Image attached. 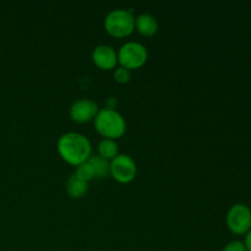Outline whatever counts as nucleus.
<instances>
[{
  "label": "nucleus",
  "mask_w": 251,
  "mask_h": 251,
  "mask_svg": "<svg viewBox=\"0 0 251 251\" xmlns=\"http://www.w3.org/2000/svg\"><path fill=\"white\" fill-rule=\"evenodd\" d=\"M88 163L92 167L96 179H103L110 176V162L107 159L102 158L98 154H92L88 159Z\"/></svg>",
  "instance_id": "obj_11"
},
{
  "label": "nucleus",
  "mask_w": 251,
  "mask_h": 251,
  "mask_svg": "<svg viewBox=\"0 0 251 251\" xmlns=\"http://www.w3.org/2000/svg\"><path fill=\"white\" fill-rule=\"evenodd\" d=\"M226 222L233 234L245 235L251 229V210L244 203H235L228 210Z\"/></svg>",
  "instance_id": "obj_5"
},
{
  "label": "nucleus",
  "mask_w": 251,
  "mask_h": 251,
  "mask_svg": "<svg viewBox=\"0 0 251 251\" xmlns=\"http://www.w3.org/2000/svg\"><path fill=\"white\" fill-rule=\"evenodd\" d=\"M222 251H247V248H245L244 243L240 240H233V242L228 243Z\"/></svg>",
  "instance_id": "obj_15"
},
{
  "label": "nucleus",
  "mask_w": 251,
  "mask_h": 251,
  "mask_svg": "<svg viewBox=\"0 0 251 251\" xmlns=\"http://www.w3.org/2000/svg\"><path fill=\"white\" fill-rule=\"evenodd\" d=\"M135 29L144 37H152L158 31V21L150 14H141L135 19Z\"/></svg>",
  "instance_id": "obj_9"
},
{
  "label": "nucleus",
  "mask_w": 251,
  "mask_h": 251,
  "mask_svg": "<svg viewBox=\"0 0 251 251\" xmlns=\"http://www.w3.org/2000/svg\"><path fill=\"white\" fill-rule=\"evenodd\" d=\"M114 80L117 81L118 83H127L131 78V71L127 70V69L123 68V66H118V68L114 69Z\"/></svg>",
  "instance_id": "obj_14"
},
{
  "label": "nucleus",
  "mask_w": 251,
  "mask_h": 251,
  "mask_svg": "<svg viewBox=\"0 0 251 251\" xmlns=\"http://www.w3.org/2000/svg\"><path fill=\"white\" fill-rule=\"evenodd\" d=\"M104 29L114 38H126L135 31V17L129 10L117 9L104 19Z\"/></svg>",
  "instance_id": "obj_3"
},
{
  "label": "nucleus",
  "mask_w": 251,
  "mask_h": 251,
  "mask_svg": "<svg viewBox=\"0 0 251 251\" xmlns=\"http://www.w3.org/2000/svg\"><path fill=\"white\" fill-rule=\"evenodd\" d=\"M74 176L80 179V180L86 181V183H90L91 180L95 179V173H93V169L91 167V164L88 163V161L85 162V163H81L80 166L75 167V173H74Z\"/></svg>",
  "instance_id": "obj_13"
},
{
  "label": "nucleus",
  "mask_w": 251,
  "mask_h": 251,
  "mask_svg": "<svg viewBox=\"0 0 251 251\" xmlns=\"http://www.w3.org/2000/svg\"><path fill=\"white\" fill-rule=\"evenodd\" d=\"M149 53L144 44L139 42H126L118 50V64L127 70H137L146 64Z\"/></svg>",
  "instance_id": "obj_4"
},
{
  "label": "nucleus",
  "mask_w": 251,
  "mask_h": 251,
  "mask_svg": "<svg viewBox=\"0 0 251 251\" xmlns=\"http://www.w3.org/2000/svg\"><path fill=\"white\" fill-rule=\"evenodd\" d=\"M91 59L100 70H113L118 65V51L108 44H100L93 49Z\"/></svg>",
  "instance_id": "obj_8"
},
{
  "label": "nucleus",
  "mask_w": 251,
  "mask_h": 251,
  "mask_svg": "<svg viewBox=\"0 0 251 251\" xmlns=\"http://www.w3.org/2000/svg\"><path fill=\"white\" fill-rule=\"evenodd\" d=\"M65 189L66 193H68V195L70 196L71 199H81L88 193V183L80 180V179L76 178L73 174V176L66 180Z\"/></svg>",
  "instance_id": "obj_10"
},
{
  "label": "nucleus",
  "mask_w": 251,
  "mask_h": 251,
  "mask_svg": "<svg viewBox=\"0 0 251 251\" xmlns=\"http://www.w3.org/2000/svg\"><path fill=\"white\" fill-rule=\"evenodd\" d=\"M137 174V166L129 154H118L110 161V176L120 184H129Z\"/></svg>",
  "instance_id": "obj_6"
},
{
  "label": "nucleus",
  "mask_w": 251,
  "mask_h": 251,
  "mask_svg": "<svg viewBox=\"0 0 251 251\" xmlns=\"http://www.w3.org/2000/svg\"><path fill=\"white\" fill-rule=\"evenodd\" d=\"M56 150L64 162L74 167L85 163L92 156V145L87 136L80 132H65L59 137Z\"/></svg>",
  "instance_id": "obj_1"
},
{
  "label": "nucleus",
  "mask_w": 251,
  "mask_h": 251,
  "mask_svg": "<svg viewBox=\"0 0 251 251\" xmlns=\"http://www.w3.org/2000/svg\"><path fill=\"white\" fill-rule=\"evenodd\" d=\"M243 243H244L245 248H247V251H251V229L245 234V239Z\"/></svg>",
  "instance_id": "obj_16"
},
{
  "label": "nucleus",
  "mask_w": 251,
  "mask_h": 251,
  "mask_svg": "<svg viewBox=\"0 0 251 251\" xmlns=\"http://www.w3.org/2000/svg\"><path fill=\"white\" fill-rule=\"evenodd\" d=\"M98 112H100V107L97 103L88 98H81V100H75L69 109L71 120L78 123V124H85L91 120H95Z\"/></svg>",
  "instance_id": "obj_7"
},
{
  "label": "nucleus",
  "mask_w": 251,
  "mask_h": 251,
  "mask_svg": "<svg viewBox=\"0 0 251 251\" xmlns=\"http://www.w3.org/2000/svg\"><path fill=\"white\" fill-rule=\"evenodd\" d=\"M95 127L103 139L118 140L126 131V122L118 110L103 108L96 115Z\"/></svg>",
  "instance_id": "obj_2"
},
{
  "label": "nucleus",
  "mask_w": 251,
  "mask_h": 251,
  "mask_svg": "<svg viewBox=\"0 0 251 251\" xmlns=\"http://www.w3.org/2000/svg\"><path fill=\"white\" fill-rule=\"evenodd\" d=\"M98 156H100L102 158L107 159V161H112L115 157L119 154V146H118L117 141L115 140H109V139H103L100 140V144H98Z\"/></svg>",
  "instance_id": "obj_12"
}]
</instances>
